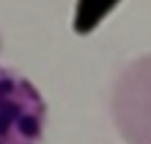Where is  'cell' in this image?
I'll list each match as a JSON object with an SVG mask.
<instances>
[{
	"mask_svg": "<svg viewBox=\"0 0 151 144\" xmlns=\"http://www.w3.org/2000/svg\"><path fill=\"white\" fill-rule=\"evenodd\" d=\"M112 119L128 144H151V54L120 72L112 91Z\"/></svg>",
	"mask_w": 151,
	"mask_h": 144,
	"instance_id": "obj_2",
	"label": "cell"
},
{
	"mask_svg": "<svg viewBox=\"0 0 151 144\" xmlns=\"http://www.w3.org/2000/svg\"><path fill=\"white\" fill-rule=\"evenodd\" d=\"M48 105L35 84L13 68H0V144H42Z\"/></svg>",
	"mask_w": 151,
	"mask_h": 144,
	"instance_id": "obj_1",
	"label": "cell"
},
{
	"mask_svg": "<svg viewBox=\"0 0 151 144\" xmlns=\"http://www.w3.org/2000/svg\"><path fill=\"white\" fill-rule=\"evenodd\" d=\"M0 50H2V39H0Z\"/></svg>",
	"mask_w": 151,
	"mask_h": 144,
	"instance_id": "obj_3",
	"label": "cell"
}]
</instances>
